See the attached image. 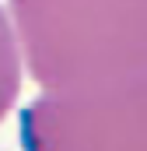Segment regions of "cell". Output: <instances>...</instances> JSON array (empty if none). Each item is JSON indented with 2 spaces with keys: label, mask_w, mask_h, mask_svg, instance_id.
Listing matches in <instances>:
<instances>
[{
  "label": "cell",
  "mask_w": 147,
  "mask_h": 151,
  "mask_svg": "<svg viewBox=\"0 0 147 151\" xmlns=\"http://www.w3.org/2000/svg\"><path fill=\"white\" fill-rule=\"evenodd\" d=\"M21 53H18V39L11 28V18H7V7L0 4V123L7 119V113L14 109L18 102V91H21Z\"/></svg>",
  "instance_id": "obj_3"
},
{
  "label": "cell",
  "mask_w": 147,
  "mask_h": 151,
  "mask_svg": "<svg viewBox=\"0 0 147 151\" xmlns=\"http://www.w3.org/2000/svg\"><path fill=\"white\" fill-rule=\"evenodd\" d=\"M21 151H147V70L42 91L21 109Z\"/></svg>",
  "instance_id": "obj_2"
},
{
  "label": "cell",
  "mask_w": 147,
  "mask_h": 151,
  "mask_svg": "<svg viewBox=\"0 0 147 151\" xmlns=\"http://www.w3.org/2000/svg\"><path fill=\"white\" fill-rule=\"evenodd\" d=\"M7 18L42 91L147 70V0H7Z\"/></svg>",
  "instance_id": "obj_1"
}]
</instances>
